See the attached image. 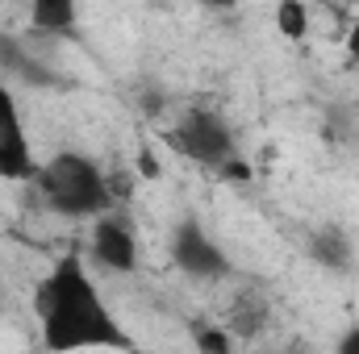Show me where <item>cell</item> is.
<instances>
[{"mask_svg":"<svg viewBox=\"0 0 359 354\" xmlns=\"http://www.w3.org/2000/svg\"><path fill=\"white\" fill-rule=\"evenodd\" d=\"M0 309H4V300H0Z\"/></svg>","mask_w":359,"mask_h":354,"instance_id":"obj_17","label":"cell"},{"mask_svg":"<svg viewBox=\"0 0 359 354\" xmlns=\"http://www.w3.org/2000/svg\"><path fill=\"white\" fill-rule=\"evenodd\" d=\"M276 29H280V38L301 42L309 34V8H305V0H280L276 4Z\"/></svg>","mask_w":359,"mask_h":354,"instance_id":"obj_10","label":"cell"},{"mask_svg":"<svg viewBox=\"0 0 359 354\" xmlns=\"http://www.w3.org/2000/svg\"><path fill=\"white\" fill-rule=\"evenodd\" d=\"M343 46H347V59H351V67L359 71V17L347 25V42H343Z\"/></svg>","mask_w":359,"mask_h":354,"instance_id":"obj_13","label":"cell"},{"mask_svg":"<svg viewBox=\"0 0 359 354\" xmlns=\"http://www.w3.org/2000/svg\"><path fill=\"white\" fill-rule=\"evenodd\" d=\"M88 255L92 263L109 275H134L138 271V234L134 225L126 221V213L109 208L100 217H92V229H88Z\"/></svg>","mask_w":359,"mask_h":354,"instance_id":"obj_5","label":"cell"},{"mask_svg":"<svg viewBox=\"0 0 359 354\" xmlns=\"http://www.w3.org/2000/svg\"><path fill=\"white\" fill-rule=\"evenodd\" d=\"M38 171L25 121H21V104L8 92V84H0V183H29Z\"/></svg>","mask_w":359,"mask_h":354,"instance_id":"obj_6","label":"cell"},{"mask_svg":"<svg viewBox=\"0 0 359 354\" xmlns=\"http://www.w3.org/2000/svg\"><path fill=\"white\" fill-rule=\"evenodd\" d=\"M168 146L176 155H184V159L217 171V176L238 159V138H234L230 121L217 108H188L176 125L168 129Z\"/></svg>","mask_w":359,"mask_h":354,"instance_id":"obj_3","label":"cell"},{"mask_svg":"<svg viewBox=\"0 0 359 354\" xmlns=\"http://www.w3.org/2000/svg\"><path fill=\"white\" fill-rule=\"evenodd\" d=\"M309 255H313V263H322L326 271H351V263H355V246H351L347 229H339V225L313 229L309 234Z\"/></svg>","mask_w":359,"mask_h":354,"instance_id":"obj_8","label":"cell"},{"mask_svg":"<svg viewBox=\"0 0 359 354\" xmlns=\"http://www.w3.org/2000/svg\"><path fill=\"white\" fill-rule=\"evenodd\" d=\"M29 29L42 38H76L80 4L76 0H29Z\"/></svg>","mask_w":359,"mask_h":354,"instance_id":"obj_7","label":"cell"},{"mask_svg":"<svg viewBox=\"0 0 359 354\" xmlns=\"http://www.w3.org/2000/svg\"><path fill=\"white\" fill-rule=\"evenodd\" d=\"M172 263L188 275V279H201V283H222L234 263L230 255L222 250V242L196 221V217H184L172 234Z\"/></svg>","mask_w":359,"mask_h":354,"instance_id":"obj_4","label":"cell"},{"mask_svg":"<svg viewBox=\"0 0 359 354\" xmlns=\"http://www.w3.org/2000/svg\"><path fill=\"white\" fill-rule=\"evenodd\" d=\"M339 351H343V354H359V325H355V330H347V334L339 338Z\"/></svg>","mask_w":359,"mask_h":354,"instance_id":"obj_15","label":"cell"},{"mask_svg":"<svg viewBox=\"0 0 359 354\" xmlns=\"http://www.w3.org/2000/svg\"><path fill=\"white\" fill-rule=\"evenodd\" d=\"M192 342H196V351H201V354H230L238 338H234L226 325H196Z\"/></svg>","mask_w":359,"mask_h":354,"instance_id":"obj_12","label":"cell"},{"mask_svg":"<svg viewBox=\"0 0 359 354\" xmlns=\"http://www.w3.org/2000/svg\"><path fill=\"white\" fill-rule=\"evenodd\" d=\"M209 8H234V4H243V0H205Z\"/></svg>","mask_w":359,"mask_h":354,"instance_id":"obj_16","label":"cell"},{"mask_svg":"<svg viewBox=\"0 0 359 354\" xmlns=\"http://www.w3.org/2000/svg\"><path fill=\"white\" fill-rule=\"evenodd\" d=\"M29 183L38 187V200L55 217H67V221H92V217L117 208L109 176L92 163L88 155H76V150H63V155L38 163Z\"/></svg>","mask_w":359,"mask_h":354,"instance_id":"obj_2","label":"cell"},{"mask_svg":"<svg viewBox=\"0 0 359 354\" xmlns=\"http://www.w3.org/2000/svg\"><path fill=\"white\" fill-rule=\"evenodd\" d=\"M268 300L264 296H255V292H243L238 300H234V309H230V317L222 321L234 338H259L264 330H268Z\"/></svg>","mask_w":359,"mask_h":354,"instance_id":"obj_9","label":"cell"},{"mask_svg":"<svg viewBox=\"0 0 359 354\" xmlns=\"http://www.w3.org/2000/svg\"><path fill=\"white\" fill-rule=\"evenodd\" d=\"M34 317L42 325V342L50 351L80 346H130V338L113 325L100 288L80 255H63L34 288Z\"/></svg>","mask_w":359,"mask_h":354,"instance_id":"obj_1","label":"cell"},{"mask_svg":"<svg viewBox=\"0 0 359 354\" xmlns=\"http://www.w3.org/2000/svg\"><path fill=\"white\" fill-rule=\"evenodd\" d=\"M21 76V80H42V71L34 67V59L21 50V42L17 38H8V34H0V76Z\"/></svg>","mask_w":359,"mask_h":354,"instance_id":"obj_11","label":"cell"},{"mask_svg":"<svg viewBox=\"0 0 359 354\" xmlns=\"http://www.w3.org/2000/svg\"><path fill=\"white\" fill-rule=\"evenodd\" d=\"M138 176H147V179L159 176V159H155L151 150H142V155H138Z\"/></svg>","mask_w":359,"mask_h":354,"instance_id":"obj_14","label":"cell"}]
</instances>
